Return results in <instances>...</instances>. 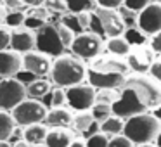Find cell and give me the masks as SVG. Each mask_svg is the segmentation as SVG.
<instances>
[{
  "label": "cell",
  "instance_id": "1",
  "mask_svg": "<svg viewBox=\"0 0 161 147\" xmlns=\"http://www.w3.org/2000/svg\"><path fill=\"white\" fill-rule=\"evenodd\" d=\"M50 78L57 87L68 88L71 85H76L85 81L87 78V66H85L83 59L68 54H61L52 61L50 66Z\"/></svg>",
  "mask_w": 161,
  "mask_h": 147
},
{
  "label": "cell",
  "instance_id": "2",
  "mask_svg": "<svg viewBox=\"0 0 161 147\" xmlns=\"http://www.w3.org/2000/svg\"><path fill=\"white\" fill-rule=\"evenodd\" d=\"M161 132V121L153 114V111L139 112L125 119L123 135L128 137L135 145L154 142L158 133Z\"/></svg>",
  "mask_w": 161,
  "mask_h": 147
},
{
  "label": "cell",
  "instance_id": "3",
  "mask_svg": "<svg viewBox=\"0 0 161 147\" xmlns=\"http://www.w3.org/2000/svg\"><path fill=\"white\" fill-rule=\"evenodd\" d=\"M126 87L133 88L142 104L147 107V111H153L154 107L161 104V83H158L153 76L146 74H133L125 80Z\"/></svg>",
  "mask_w": 161,
  "mask_h": 147
},
{
  "label": "cell",
  "instance_id": "4",
  "mask_svg": "<svg viewBox=\"0 0 161 147\" xmlns=\"http://www.w3.org/2000/svg\"><path fill=\"white\" fill-rule=\"evenodd\" d=\"M47 106L43 102H40L38 99L26 97L23 102H19L14 109L11 111L12 118H14L18 126H28L35 125V123H43L47 116Z\"/></svg>",
  "mask_w": 161,
  "mask_h": 147
},
{
  "label": "cell",
  "instance_id": "5",
  "mask_svg": "<svg viewBox=\"0 0 161 147\" xmlns=\"http://www.w3.org/2000/svg\"><path fill=\"white\" fill-rule=\"evenodd\" d=\"M111 107H113V114L121 118V119H126L133 114L147 111V107L142 104V101H140L139 95L135 94V90L126 87V85H123V87L119 88V95Z\"/></svg>",
  "mask_w": 161,
  "mask_h": 147
},
{
  "label": "cell",
  "instance_id": "6",
  "mask_svg": "<svg viewBox=\"0 0 161 147\" xmlns=\"http://www.w3.org/2000/svg\"><path fill=\"white\" fill-rule=\"evenodd\" d=\"M102 49H104V40L92 31H83L76 35L71 43V52L83 61H94L95 57L101 56Z\"/></svg>",
  "mask_w": 161,
  "mask_h": 147
},
{
  "label": "cell",
  "instance_id": "7",
  "mask_svg": "<svg viewBox=\"0 0 161 147\" xmlns=\"http://www.w3.org/2000/svg\"><path fill=\"white\" fill-rule=\"evenodd\" d=\"M35 49L40 52L47 54V56H61L64 54V45L61 43V38L57 35V28L54 23L47 21L42 28L35 31Z\"/></svg>",
  "mask_w": 161,
  "mask_h": 147
},
{
  "label": "cell",
  "instance_id": "8",
  "mask_svg": "<svg viewBox=\"0 0 161 147\" xmlns=\"http://www.w3.org/2000/svg\"><path fill=\"white\" fill-rule=\"evenodd\" d=\"M28 97L26 85L18 78H2L0 81V109L2 111H12L19 102Z\"/></svg>",
  "mask_w": 161,
  "mask_h": 147
},
{
  "label": "cell",
  "instance_id": "9",
  "mask_svg": "<svg viewBox=\"0 0 161 147\" xmlns=\"http://www.w3.org/2000/svg\"><path fill=\"white\" fill-rule=\"evenodd\" d=\"M66 104L73 111H90L95 104V88L90 83H76L66 88Z\"/></svg>",
  "mask_w": 161,
  "mask_h": 147
},
{
  "label": "cell",
  "instance_id": "10",
  "mask_svg": "<svg viewBox=\"0 0 161 147\" xmlns=\"http://www.w3.org/2000/svg\"><path fill=\"white\" fill-rule=\"evenodd\" d=\"M154 59H156V54L151 50V47L140 45V47H132L130 54L125 57L126 64H128V69L133 71L137 74H147L153 66Z\"/></svg>",
  "mask_w": 161,
  "mask_h": 147
},
{
  "label": "cell",
  "instance_id": "11",
  "mask_svg": "<svg viewBox=\"0 0 161 147\" xmlns=\"http://www.w3.org/2000/svg\"><path fill=\"white\" fill-rule=\"evenodd\" d=\"M87 80L94 88H121L126 80V74L113 73V71H102L88 66L87 68Z\"/></svg>",
  "mask_w": 161,
  "mask_h": 147
},
{
  "label": "cell",
  "instance_id": "12",
  "mask_svg": "<svg viewBox=\"0 0 161 147\" xmlns=\"http://www.w3.org/2000/svg\"><path fill=\"white\" fill-rule=\"evenodd\" d=\"M137 26L147 36L161 31V4L151 2L147 7H144L137 16Z\"/></svg>",
  "mask_w": 161,
  "mask_h": 147
},
{
  "label": "cell",
  "instance_id": "13",
  "mask_svg": "<svg viewBox=\"0 0 161 147\" xmlns=\"http://www.w3.org/2000/svg\"><path fill=\"white\" fill-rule=\"evenodd\" d=\"M95 14L99 16L102 23V28H104V35L108 38L111 36H121L125 33V23H123V18L116 9H104V7H95L94 9Z\"/></svg>",
  "mask_w": 161,
  "mask_h": 147
},
{
  "label": "cell",
  "instance_id": "14",
  "mask_svg": "<svg viewBox=\"0 0 161 147\" xmlns=\"http://www.w3.org/2000/svg\"><path fill=\"white\" fill-rule=\"evenodd\" d=\"M21 57H23V69L33 73L35 76L43 78L45 74L50 73L52 61H50V56H47V54L33 49V50H30V52L21 54Z\"/></svg>",
  "mask_w": 161,
  "mask_h": 147
},
{
  "label": "cell",
  "instance_id": "15",
  "mask_svg": "<svg viewBox=\"0 0 161 147\" xmlns=\"http://www.w3.org/2000/svg\"><path fill=\"white\" fill-rule=\"evenodd\" d=\"M23 69V57L16 50H0V78H14Z\"/></svg>",
  "mask_w": 161,
  "mask_h": 147
},
{
  "label": "cell",
  "instance_id": "16",
  "mask_svg": "<svg viewBox=\"0 0 161 147\" xmlns=\"http://www.w3.org/2000/svg\"><path fill=\"white\" fill-rule=\"evenodd\" d=\"M12 50L19 54L30 52L35 49V31H31L30 28H14L11 31V43H9Z\"/></svg>",
  "mask_w": 161,
  "mask_h": 147
},
{
  "label": "cell",
  "instance_id": "17",
  "mask_svg": "<svg viewBox=\"0 0 161 147\" xmlns=\"http://www.w3.org/2000/svg\"><path fill=\"white\" fill-rule=\"evenodd\" d=\"M71 119H73V112L68 107H64V106L50 107L43 119V125L47 128H68V126H71Z\"/></svg>",
  "mask_w": 161,
  "mask_h": 147
},
{
  "label": "cell",
  "instance_id": "18",
  "mask_svg": "<svg viewBox=\"0 0 161 147\" xmlns=\"http://www.w3.org/2000/svg\"><path fill=\"white\" fill-rule=\"evenodd\" d=\"M71 126L80 133H92L99 132V123L94 119L90 111H76V114H73L71 119Z\"/></svg>",
  "mask_w": 161,
  "mask_h": 147
},
{
  "label": "cell",
  "instance_id": "19",
  "mask_svg": "<svg viewBox=\"0 0 161 147\" xmlns=\"http://www.w3.org/2000/svg\"><path fill=\"white\" fill-rule=\"evenodd\" d=\"M73 140V133L68 128H50L45 137L47 147H68Z\"/></svg>",
  "mask_w": 161,
  "mask_h": 147
},
{
  "label": "cell",
  "instance_id": "20",
  "mask_svg": "<svg viewBox=\"0 0 161 147\" xmlns=\"http://www.w3.org/2000/svg\"><path fill=\"white\" fill-rule=\"evenodd\" d=\"M47 128L45 125L42 123H35V125H28V126H23V140L30 144V145H38V144L45 142V137H47Z\"/></svg>",
  "mask_w": 161,
  "mask_h": 147
},
{
  "label": "cell",
  "instance_id": "21",
  "mask_svg": "<svg viewBox=\"0 0 161 147\" xmlns=\"http://www.w3.org/2000/svg\"><path fill=\"white\" fill-rule=\"evenodd\" d=\"M106 50H108L111 56L125 59L130 54V50H132V45L126 42V38L123 35L121 36H111V38H108V42H106Z\"/></svg>",
  "mask_w": 161,
  "mask_h": 147
},
{
  "label": "cell",
  "instance_id": "22",
  "mask_svg": "<svg viewBox=\"0 0 161 147\" xmlns=\"http://www.w3.org/2000/svg\"><path fill=\"white\" fill-rule=\"evenodd\" d=\"M123 126H125V119L113 114L108 119H104L102 123H99V132H102L108 137H114V135H121L123 133Z\"/></svg>",
  "mask_w": 161,
  "mask_h": 147
},
{
  "label": "cell",
  "instance_id": "23",
  "mask_svg": "<svg viewBox=\"0 0 161 147\" xmlns=\"http://www.w3.org/2000/svg\"><path fill=\"white\" fill-rule=\"evenodd\" d=\"M50 92V81L45 78H35L31 83L26 85V94L31 99H42Z\"/></svg>",
  "mask_w": 161,
  "mask_h": 147
},
{
  "label": "cell",
  "instance_id": "24",
  "mask_svg": "<svg viewBox=\"0 0 161 147\" xmlns=\"http://www.w3.org/2000/svg\"><path fill=\"white\" fill-rule=\"evenodd\" d=\"M16 121L9 111H2L0 109V142L2 140H9L12 133L16 132Z\"/></svg>",
  "mask_w": 161,
  "mask_h": 147
},
{
  "label": "cell",
  "instance_id": "25",
  "mask_svg": "<svg viewBox=\"0 0 161 147\" xmlns=\"http://www.w3.org/2000/svg\"><path fill=\"white\" fill-rule=\"evenodd\" d=\"M123 36H125L126 42H128L132 47L146 45L147 40H149V36H147L146 33H144L142 30L139 28V26H128V28H125V33H123Z\"/></svg>",
  "mask_w": 161,
  "mask_h": 147
},
{
  "label": "cell",
  "instance_id": "26",
  "mask_svg": "<svg viewBox=\"0 0 161 147\" xmlns=\"http://www.w3.org/2000/svg\"><path fill=\"white\" fill-rule=\"evenodd\" d=\"M64 2H66L68 12H73V14L88 12V11H94V9L97 7L95 0H64Z\"/></svg>",
  "mask_w": 161,
  "mask_h": 147
},
{
  "label": "cell",
  "instance_id": "27",
  "mask_svg": "<svg viewBox=\"0 0 161 147\" xmlns=\"http://www.w3.org/2000/svg\"><path fill=\"white\" fill-rule=\"evenodd\" d=\"M118 95H119L118 88H95V102L113 106L114 101L118 99Z\"/></svg>",
  "mask_w": 161,
  "mask_h": 147
},
{
  "label": "cell",
  "instance_id": "28",
  "mask_svg": "<svg viewBox=\"0 0 161 147\" xmlns=\"http://www.w3.org/2000/svg\"><path fill=\"white\" fill-rule=\"evenodd\" d=\"M25 19H26V12L25 11H7L5 12V18H4V24L7 28H21L25 24Z\"/></svg>",
  "mask_w": 161,
  "mask_h": 147
},
{
  "label": "cell",
  "instance_id": "29",
  "mask_svg": "<svg viewBox=\"0 0 161 147\" xmlns=\"http://www.w3.org/2000/svg\"><path fill=\"white\" fill-rule=\"evenodd\" d=\"M90 112L94 116V119L97 123H102L104 119H108L109 116H113V107L109 104H102V102H95L90 107Z\"/></svg>",
  "mask_w": 161,
  "mask_h": 147
},
{
  "label": "cell",
  "instance_id": "30",
  "mask_svg": "<svg viewBox=\"0 0 161 147\" xmlns=\"http://www.w3.org/2000/svg\"><path fill=\"white\" fill-rule=\"evenodd\" d=\"M59 23H63V24L68 26L71 31H75V35H80V33L85 31V30L80 26V23H78L76 14H73V12H64V14L61 16V21Z\"/></svg>",
  "mask_w": 161,
  "mask_h": 147
},
{
  "label": "cell",
  "instance_id": "31",
  "mask_svg": "<svg viewBox=\"0 0 161 147\" xmlns=\"http://www.w3.org/2000/svg\"><path fill=\"white\" fill-rule=\"evenodd\" d=\"M56 28H57V35H59V38H61V43L64 45V49H71V43H73V40H75V31H71L68 26H64L63 23H57L56 24Z\"/></svg>",
  "mask_w": 161,
  "mask_h": 147
},
{
  "label": "cell",
  "instance_id": "32",
  "mask_svg": "<svg viewBox=\"0 0 161 147\" xmlns=\"http://www.w3.org/2000/svg\"><path fill=\"white\" fill-rule=\"evenodd\" d=\"M108 142H109V137L104 135L102 132L92 133V135H88L87 140H85L87 147H108Z\"/></svg>",
  "mask_w": 161,
  "mask_h": 147
},
{
  "label": "cell",
  "instance_id": "33",
  "mask_svg": "<svg viewBox=\"0 0 161 147\" xmlns=\"http://www.w3.org/2000/svg\"><path fill=\"white\" fill-rule=\"evenodd\" d=\"M50 97V107H61L66 106V90L63 87H57L56 90H52L49 94Z\"/></svg>",
  "mask_w": 161,
  "mask_h": 147
},
{
  "label": "cell",
  "instance_id": "34",
  "mask_svg": "<svg viewBox=\"0 0 161 147\" xmlns=\"http://www.w3.org/2000/svg\"><path fill=\"white\" fill-rule=\"evenodd\" d=\"M43 5L47 7V11H49L50 14H61L63 16L64 12H68L66 2H64V0H43Z\"/></svg>",
  "mask_w": 161,
  "mask_h": 147
},
{
  "label": "cell",
  "instance_id": "35",
  "mask_svg": "<svg viewBox=\"0 0 161 147\" xmlns=\"http://www.w3.org/2000/svg\"><path fill=\"white\" fill-rule=\"evenodd\" d=\"M108 147H135V144H133L132 140L128 139V137H125V135L121 133V135L109 137Z\"/></svg>",
  "mask_w": 161,
  "mask_h": 147
},
{
  "label": "cell",
  "instance_id": "36",
  "mask_svg": "<svg viewBox=\"0 0 161 147\" xmlns=\"http://www.w3.org/2000/svg\"><path fill=\"white\" fill-rule=\"evenodd\" d=\"M88 30H90L92 33H95V35H99L101 38H104V28H102V23L101 19H99V16L95 14V11L90 12V24H88Z\"/></svg>",
  "mask_w": 161,
  "mask_h": 147
},
{
  "label": "cell",
  "instance_id": "37",
  "mask_svg": "<svg viewBox=\"0 0 161 147\" xmlns=\"http://www.w3.org/2000/svg\"><path fill=\"white\" fill-rule=\"evenodd\" d=\"M151 2H153V0H125L123 5H125L126 9H130V11H133V12H140L144 7H147Z\"/></svg>",
  "mask_w": 161,
  "mask_h": 147
},
{
  "label": "cell",
  "instance_id": "38",
  "mask_svg": "<svg viewBox=\"0 0 161 147\" xmlns=\"http://www.w3.org/2000/svg\"><path fill=\"white\" fill-rule=\"evenodd\" d=\"M47 21H43V19H40V18H36V16H30V14H26V19H25V28H30L31 31H36L38 28H42L43 24H45Z\"/></svg>",
  "mask_w": 161,
  "mask_h": 147
},
{
  "label": "cell",
  "instance_id": "39",
  "mask_svg": "<svg viewBox=\"0 0 161 147\" xmlns=\"http://www.w3.org/2000/svg\"><path fill=\"white\" fill-rule=\"evenodd\" d=\"M149 47L156 56H161V31L149 36Z\"/></svg>",
  "mask_w": 161,
  "mask_h": 147
},
{
  "label": "cell",
  "instance_id": "40",
  "mask_svg": "<svg viewBox=\"0 0 161 147\" xmlns=\"http://www.w3.org/2000/svg\"><path fill=\"white\" fill-rule=\"evenodd\" d=\"M149 76H153L158 83H161V56L158 57V59H154L153 66H151V69H149Z\"/></svg>",
  "mask_w": 161,
  "mask_h": 147
},
{
  "label": "cell",
  "instance_id": "41",
  "mask_svg": "<svg viewBox=\"0 0 161 147\" xmlns=\"http://www.w3.org/2000/svg\"><path fill=\"white\" fill-rule=\"evenodd\" d=\"M125 0H95L97 7H104V9H119L123 5Z\"/></svg>",
  "mask_w": 161,
  "mask_h": 147
},
{
  "label": "cell",
  "instance_id": "42",
  "mask_svg": "<svg viewBox=\"0 0 161 147\" xmlns=\"http://www.w3.org/2000/svg\"><path fill=\"white\" fill-rule=\"evenodd\" d=\"M2 5H4L5 11H25V7H26L21 0H4Z\"/></svg>",
  "mask_w": 161,
  "mask_h": 147
},
{
  "label": "cell",
  "instance_id": "43",
  "mask_svg": "<svg viewBox=\"0 0 161 147\" xmlns=\"http://www.w3.org/2000/svg\"><path fill=\"white\" fill-rule=\"evenodd\" d=\"M9 43H11V31L4 26H0V50L9 49Z\"/></svg>",
  "mask_w": 161,
  "mask_h": 147
},
{
  "label": "cell",
  "instance_id": "44",
  "mask_svg": "<svg viewBox=\"0 0 161 147\" xmlns=\"http://www.w3.org/2000/svg\"><path fill=\"white\" fill-rule=\"evenodd\" d=\"M90 12L92 11H88V12H78V14H76L78 23H80V26L83 30H88V24H90Z\"/></svg>",
  "mask_w": 161,
  "mask_h": 147
},
{
  "label": "cell",
  "instance_id": "45",
  "mask_svg": "<svg viewBox=\"0 0 161 147\" xmlns=\"http://www.w3.org/2000/svg\"><path fill=\"white\" fill-rule=\"evenodd\" d=\"M68 147H87V144H85V140L80 139V137H73V140H71V144Z\"/></svg>",
  "mask_w": 161,
  "mask_h": 147
},
{
  "label": "cell",
  "instance_id": "46",
  "mask_svg": "<svg viewBox=\"0 0 161 147\" xmlns=\"http://www.w3.org/2000/svg\"><path fill=\"white\" fill-rule=\"evenodd\" d=\"M26 7H35V5H42L43 0H21Z\"/></svg>",
  "mask_w": 161,
  "mask_h": 147
},
{
  "label": "cell",
  "instance_id": "47",
  "mask_svg": "<svg viewBox=\"0 0 161 147\" xmlns=\"http://www.w3.org/2000/svg\"><path fill=\"white\" fill-rule=\"evenodd\" d=\"M12 147H31V145H30V144L26 142V140H23V139H21V140H19V142H16V144H14V145H12Z\"/></svg>",
  "mask_w": 161,
  "mask_h": 147
},
{
  "label": "cell",
  "instance_id": "48",
  "mask_svg": "<svg viewBox=\"0 0 161 147\" xmlns=\"http://www.w3.org/2000/svg\"><path fill=\"white\" fill-rule=\"evenodd\" d=\"M153 114H154V116H156V118L161 121V104L158 106V107H154V109H153Z\"/></svg>",
  "mask_w": 161,
  "mask_h": 147
},
{
  "label": "cell",
  "instance_id": "49",
  "mask_svg": "<svg viewBox=\"0 0 161 147\" xmlns=\"http://www.w3.org/2000/svg\"><path fill=\"white\" fill-rule=\"evenodd\" d=\"M5 12H7V11H5V9L2 7V4H0V26L4 24V18H5Z\"/></svg>",
  "mask_w": 161,
  "mask_h": 147
},
{
  "label": "cell",
  "instance_id": "50",
  "mask_svg": "<svg viewBox=\"0 0 161 147\" xmlns=\"http://www.w3.org/2000/svg\"><path fill=\"white\" fill-rule=\"evenodd\" d=\"M135 147H158V145H156V142H147V144H139Z\"/></svg>",
  "mask_w": 161,
  "mask_h": 147
},
{
  "label": "cell",
  "instance_id": "51",
  "mask_svg": "<svg viewBox=\"0 0 161 147\" xmlns=\"http://www.w3.org/2000/svg\"><path fill=\"white\" fill-rule=\"evenodd\" d=\"M0 147H12V144L9 142V140H2V142H0Z\"/></svg>",
  "mask_w": 161,
  "mask_h": 147
},
{
  "label": "cell",
  "instance_id": "52",
  "mask_svg": "<svg viewBox=\"0 0 161 147\" xmlns=\"http://www.w3.org/2000/svg\"><path fill=\"white\" fill-rule=\"evenodd\" d=\"M154 142H156V145H158V147H161V132L158 133V137H156V140H154Z\"/></svg>",
  "mask_w": 161,
  "mask_h": 147
},
{
  "label": "cell",
  "instance_id": "53",
  "mask_svg": "<svg viewBox=\"0 0 161 147\" xmlns=\"http://www.w3.org/2000/svg\"><path fill=\"white\" fill-rule=\"evenodd\" d=\"M33 147H47L45 144H38V145H33Z\"/></svg>",
  "mask_w": 161,
  "mask_h": 147
},
{
  "label": "cell",
  "instance_id": "54",
  "mask_svg": "<svg viewBox=\"0 0 161 147\" xmlns=\"http://www.w3.org/2000/svg\"><path fill=\"white\" fill-rule=\"evenodd\" d=\"M2 2H4V0H0V4H2Z\"/></svg>",
  "mask_w": 161,
  "mask_h": 147
}]
</instances>
